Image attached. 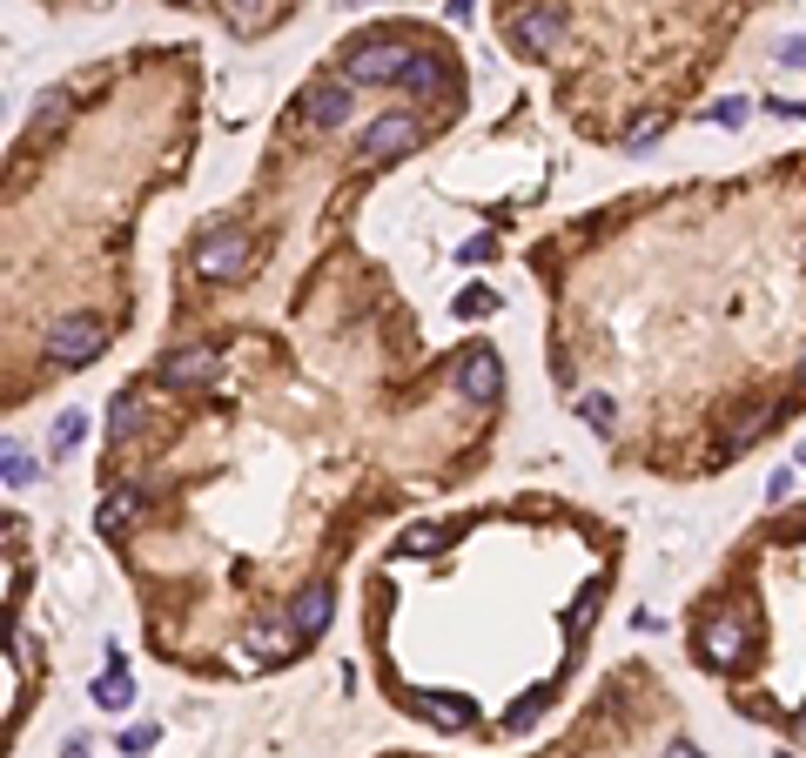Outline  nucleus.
Returning a JSON list of instances; mask_svg holds the SVG:
<instances>
[{
	"instance_id": "obj_26",
	"label": "nucleus",
	"mask_w": 806,
	"mask_h": 758,
	"mask_svg": "<svg viewBox=\"0 0 806 758\" xmlns=\"http://www.w3.org/2000/svg\"><path fill=\"white\" fill-rule=\"evenodd\" d=\"M450 14H457V21H464V14H470V0H450Z\"/></svg>"
},
{
	"instance_id": "obj_9",
	"label": "nucleus",
	"mask_w": 806,
	"mask_h": 758,
	"mask_svg": "<svg viewBox=\"0 0 806 758\" xmlns=\"http://www.w3.org/2000/svg\"><path fill=\"white\" fill-rule=\"evenodd\" d=\"M457 383H464V396H470V403H498L505 370H498V356H491V350H470V356H464V370H457Z\"/></svg>"
},
{
	"instance_id": "obj_10",
	"label": "nucleus",
	"mask_w": 806,
	"mask_h": 758,
	"mask_svg": "<svg viewBox=\"0 0 806 758\" xmlns=\"http://www.w3.org/2000/svg\"><path fill=\"white\" fill-rule=\"evenodd\" d=\"M699 651H706V664H733L746 651V618H712L699 631Z\"/></svg>"
},
{
	"instance_id": "obj_11",
	"label": "nucleus",
	"mask_w": 806,
	"mask_h": 758,
	"mask_svg": "<svg viewBox=\"0 0 806 758\" xmlns=\"http://www.w3.org/2000/svg\"><path fill=\"white\" fill-rule=\"evenodd\" d=\"M417 712H424L431 725H444V732L470 725V705H464V698H450V692H424V698H417Z\"/></svg>"
},
{
	"instance_id": "obj_22",
	"label": "nucleus",
	"mask_w": 806,
	"mask_h": 758,
	"mask_svg": "<svg viewBox=\"0 0 806 758\" xmlns=\"http://www.w3.org/2000/svg\"><path fill=\"white\" fill-rule=\"evenodd\" d=\"M780 61H786V67H806V34H793V41H780Z\"/></svg>"
},
{
	"instance_id": "obj_28",
	"label": "nucleus",
	"mask_w": 806,
	"mask_h": 758,
	"mask_svg": "<svg viewBox=\"0 0 806 758\" xmlns=\"http://www.w3.org/2000/svg\"><path fill=\"white\" fill-rule=\"evenodd\" d=\"M780 758H793V751H780Z\"/></svg>"
},
{
	"instance_id": "obj_3",
	"label": "nucleus",
	"mask_w": 806,
	"mask_h": 758,
	"mask_svg": "<svg viewBox=\"0 0 806 758\" xmlns=\"http://www.w3.org/2000/svg\"><path fill=\"white\" fill-rule=\"evenodd\" d=\"M242 263H250V235H242V228H215V235H202V248H195V276H209V282L242 276Z\"/></svg>"
},
{
	"instance_id": "obj_2",
	"label": "nucleus",
	"mask_w": 806,
	"mask_h": 758,
	"mask_svg": "<svg viewBox=\"0 0 806 758\" xmlns=\"http://www.w3.org/2000/svg\"><path fill=\"white\" fill-rule=\"evenodd\" d=\"M102 322H88V316H67V322H54L47 329V363H61V370H74V363H95L102 356Z\"/></svg>"
},
{
	"instance_id": "obj_5",
	"label": "nucleus",
	"mask_w": 806,
	"mask_h": 758,
	"mask_svg": "<svg viewBox=\"0 0 806 758\" xmlns=\"http://www.w3.org/2000/svg\"><path fill=\"white\" fill-rule=\"evenodd\" d=\"M303 115L316 128H343L357 115V81H316V88L303 95Z\"/></svg>"
},
{
	"instance_id": "obj_20",
	"label": "nucleus",
	"mask_w": 806,
	"mask_h": 758,
	"mask_svg": "<svg viewBox=\"0 0 806 758\" xmlns=\"http://www.w3.org/2000/svg\"><path fill=\"white\" fill-rule=\"evenodd\" d=\"M121 751H128V758H135V751H155V725H128V732H121Z\"/></svg>"
},
{
	"instance_id": "obj_17",
	"label": "nucleus",
	"mask_w": 806,
	"mask_h": 758,
	"mask_svg": "<svg viewBox=\"0 0 806 758\" xmlns=\"http://www.w3.org/2000/svg\"><path fill=\"white\" fill-rule=\"evenodd\" d=\"M81 437H88V416H81V409H67L61 424H54V450H74Z\"/></svg>"
},
{
	"instance_id": "obj_13",
	"label": "nucleus",
	"mask_w": 806,
	"mask_h": 758,
	"mask_svg": "<svg viewBox=\"0 0 806 758\" xmlns=\"http://www.w3.org/2000/svg\"><path fill=\"white\" fill-rule=\"evenodd\" d=\"M598 605H605V584L592 577V584H585V591H579V605H572V624H564V638H572V644H579V638L592 631V618H598Z\"/></svg>"
},
{
	"instance_id": "obj_18",
	"label": "nucleus",
	"mask_w": 806,
	"mask_h": 758,
	"mask_svg": "<svg viewBox=\"0 0 806 758\" xmlns=\"http://www.w3.org/2000/svg\"><path fill=\"white\" fill-rule=\"evenodd\" d=\"M141 430V403L135 396H115V437H135Z\"/></svg>"
},
{
	"instance_id": "obj_24",
	"label": "nucleus",
	"mask_w": 806,
	"mask_h": 758,
	"mask_svg": "<svg viewBox=\"0 0 806 758\" xmlns=\"http://www.w3.org/2000/svg\"><path fill=\"white\" fill-rule=\"evenodd\" d=\"M585 416H592V424L605 430V424H612V403H605V396H585Z\"/></svg>"
},
{
	"instance_id": "obj_1",
	"label": "nucleus",
	"mask_w": 806,
	"mask_h": 758,
	"mask_svg": "<svg viewBox=\"0 0 806 758\" xmlns=\"http://www.w3.org/2000/svg\"><path fill=\"white\" fill-rule=\"evenodd\" d=\"M343 61H350V81H357V88H377V81H403V67H411V54H403L390 34H363Z\"/></svg>"
},
{
	"instance_id": "obj_7",
	"label": "nucleus",
	"mask_w": 806,
	"mask_h": 758,
	"mask_svg": "<svg viewBox=\"0 0 806 758\" xmlns=\"http://www.w3.org/2000/svg\"><path fill=\"white\" fill-rule=\"evenodd\" d=\"M403 148H417V121L411 115H383L363 135V161H383V154H403Z\"/></svg>"
},
{
	"instance_id": "obj_14",
	"label": "nucleus",
	"mask_w": 806,
	"mask_h": 758,
	"mask_svg": "<svg viewBox=\"0 0 806 758\" xmlns=\"http://www.w3.org/2000/svg\"><path fill=\"white\" fill-rule=\"evenodd\" d=\"M135 517H141V497H135V490H115V497L102 503V531H128Z\"/></svg>"
},
{
	"instance_id": "obj_6",
	"label": "nucleus",
	"mask_w": 806,
	"mask_h": 758,
	"mask_svg": "<svg viewBox=\"0 0 806 758\" xmlns=\"http://www.w3.org/2000/svg\"><path fill=\"white\" fill-rule=\"evenodd\" d=\"M330 618H337V591H330V584H309V591L289 605V631H296V644L322 638V631H330Z\"/></svg>"
},
{
	"instance_id": "obj_8",
	"label": "nucleus",
	"mask_w": 806,
	"mask_h": 758,
	"mask_svg": "<svg viewBox=\"0 0 806 758\" xmlns=\"http://www.w3.org/2000/svg\"><path fill=\"white\" fill-rule=\"evenodd\" d=\"M209 376H215V350H209V343L161 356V383H169V389H189V383H209Z\"/></svg>"
},
{
	"instance_id": "obj_25",
	"label": "nucleus",
	"mask_w": 806,
	"mask_h": 758,
	"mask_svg": "<svg viewBox=\"0 0 806 758\" xmlns=\"http://www.w3.org/2000/svg\"><path fill=\"white\" fill-rule=\"evenodd\" d=\"M666 758H699V751H692V745H672V751H666Z\"/></svg>"
},
{
	"instance_id": "obj_23",
	"label": "nucleus",
	"mask_w": 806,
	"mask_h": 758,
	"mask_svg": "<svg viewBox=\"0 0 806 758\" xmlns=\"http://www.w3.org/2000/svg\"><path fill=\"white\" fill-rule=\"evenodd\" d=\"M712 121H725V128H740V121H746V102H719V108H712Z\"/></svg>"
},
{
	"instance_id": "obj_4",
	"label": "nucleus",
	"mask_w": 806,
	"mask_h": 758,
	"mask_svg": "<svg viewBox=\"0 0 806 758\" xmlns=\"http://www.w3.org/2000/svg\"><path fill=\"white\" fill-rule=\"evenodd\" d=\"M511 41H518L524 54H551V47L564 41V8H551V0H538V8H524V14L511 21Z\"/></svg>"
},
{
	"instance_id": "obj_16",
	"label": "nucleus",
	"mask_w": 806,
	"mask_h": 758,
	"mask_svg": "<svg viewBox=\"0 0 806 758\" xmlns=\"http://www.w3.org/2000/svg\"><path fill=\"white\" fill-rule=\"evenodd\" d=\"M135 698V685L121 679V671H108V679H95V705H108V712H121Z\"/></svg>"
},
{
	"instance_id": "obj_12",
	"label": "nucleus",
	"mask_w": 806,
	"mask_h": 758,
	"mask_svg": "<svg viewBox=\"0 0 806 758\" xmlns=\"http://www.w3.org/2000/svg\"><path fill=\"white\" fill-rule=\"evenodd\" d=\"M403 88H411V95H437V88H444V54H411V67H403Z\"/></svg>"
},
{
	"instance_id": "obj_27",
	"label": "nucleus",
	"mask_w": 806,
	"mask_h": 758,
	"mask_svg": "<svg viewBox=\"0 0 806 758\" xmlns=\"http://www.w3.org/2000/svg\"><path fill=\"white\" fill-rule=\"evenodd\" d=\"M229 8H235V14H250V8H256V0H229Z\"/></svg>"
},
{
	"instance_id": "obj_19",
	"label": "nucleus",
	"mask_w": 806,
	"mask_h": 758,
	"mask_svg": "<svg viewBox=\"0 0 806 758\" xmlns=\"http://www.w3.org/2000/svg\"><path fill=\"white\" fill-rule=\"evenodd\" d=\"M437 544H444V531H437V524H417V531H403V551H417V557H431Z\"/></svg>"
},
{
	"instance_id": "obj_21",
	"label": "nucleus",
	"mask_w": 806,
	"mask_h": 758,
	"mask_svg": "<svg viewBox=\"0 0 806 758\" xmlns=\"http://www.w3.org/2000/svg\"><path fill=\"white\" fill-rule=\"evenodd\" d=\"M28 477H34V463H28V457H21V450H8V490H21V483H28Z\"/></svg>"
},
{
	"instance_id": "obj_15",
	"label": "nucleus",
	"mask_w": 806,
	"mask_h": 758,
	"mask_svg": "<svg viewBox=\"0 0 806 758\" xmlns=\"http://www.w3.org/2000/svg\"><path fill=\"white\" fill-rule=\"evenodd\" d=\"M250 651L276 664V658H289V651H296V631H250Z\"/></svg>"
}]
</instances>
